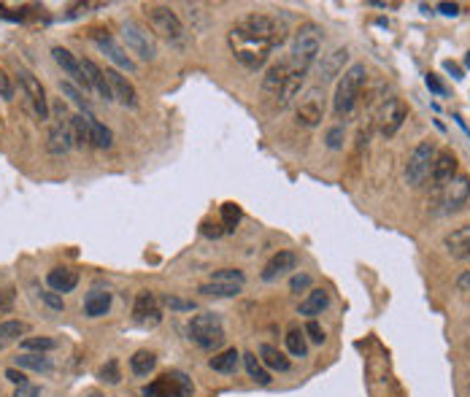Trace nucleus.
Masks as SVG:
<instances>
[{
  "label": "nucleus",
  "mask_w": 470,
  "mask_h": 397,
  "mask_svg": "<svg viewBox=\"0 0 470 397\" xmlns=\"http://www.w3.org/2000/svg\"><path fill=\"white\" fill-rule=\"evenodd\" d=\"M230 52L249 70H260L270 60V52L284 43V27L267 14H246L227 33Z\"/></svg>",
  "instance_id": "nucleus-1"
},
{
  "label": "nucleus",
  "mask_w": 470,
  "mask_h": 397,
  "mask_svg": "<svg viewBox=\"0 0 470 397\" xmlns=\"http://www.w3.org/2000/svg\"><path fill=\"white\" fill-rule=\"evenodd\" d=\"M322 52V27L316 22H303L295 30V38L289 46V68L295 76H303L314 68V63L319 60Z\"/></svg>",
  "instance_id": "nucleus-2"
},
{
  "label": "nucleus",
  "mask_w": 470,
  "mask_h": 397,
  "mask_svg": "<svg viewBox=\"0 0 470 397\" xmlns=\"http://www.w3.org/2000/svg\"><path fill=\"white\" fill-rule=\"evenodd\" d=\"M368 84V68L365 65H348L341 76V82L335 87V98H332V114L335 119H346L354 114V108L360 103V95Z\"/></svg>",
  "instance_id": "nucleus-3"
},
{
  "label": "nucleus",
  "mask_w": 470,
  "mask_h": 397,
  "mask_svg": "<svg viewBox=\"0 0 470 397\" xmlns=\"http://www.w3.org/2000/svg\"><path fill=\"white\" fill-rule=\"evenodd\" d=\"M189 340L198 343L205 352H216L225 343V327H222V316L219 314H198L189 319L186 324Z\"/></svg>",
  "instance_id": "nucleus-4"
},
{
  "label": "nucleus",
  "mask_w": 470,
  "mask_h": 397,
  "mask_svg": "<svg viewBox=\"0 0 470 397\" xmlns=\"http://www.w3.org/2000/svg\"><path fill=\"white\" fill-rule=\"evenodd\" d=\"M146 20L152 24V30L157 36H163L165 41L170 43H182L186 38V30H184V22L179 20V14L170 8V6H146Z\"/></svg>",
  "instance_id": "nucleus-5"
},
{
  "label": "nucleus",
  "mask_w": 470,
  "mask_h": 397,
  "mask_svg": "<svg viewBox=\"0 0 470 397\" xmlns=\"http://www.w3.org/2000/svg\"><path fill=\"white\" fill-rule=\"evenodd\" d=\"M435 154H438V149H435L432 141H422V144H416V149L411 151L409 160H406V170H403V176H406V184H409V187L416 189V187H422V184L427 181Z\"/></svg>",
  "instance_id": "nucleus-6"
},
{
  "label": "nucleus",
  "mask_w": 470,
  "mask_h": 397,
  "mask_svg": "<svg viewBox=\"0 0 470 397\" xmlns=\"http://www.w3.org/2000/svg\"><path fill=\"white\" fill-rule=\"evenodd\" d=\"M122 41L127 43V49H130L133 54H138V57L146 60V63L157 60V54H160V46H157L154 33H149V27H143L141 22H133V20L124 22Z\"/></svg>",
  "instance_id": "nucleus-7"
},
{
  "label": "nucleus",
  "mask_w": 470,
  "mask_h": 397,
  "mask_svg": "<svg viewBox=\"0 0 470 397\" xmlns=\"http://www.w3.org/2000/svg\"><path fill=\"white\" fill-rule=\"evenodd\" d=\"M143 397H192V381L179 370H170L143 387Z\"/></svg>",
  "instance_id": "nucleus-8"
},
{
  "label": "nucleus",
  "mask_w": 470,
  "mask_h": 397,
  "mask_svg": "<svg viewBox=\"0 0 470 397\" xmlns=\"http://www.w3.org/2000/svg\"><path fill=\"white\" fill-rule=\"evenodd\" d=\"M295 117H298V125L300 127L322 125V119H325V89H322V84H319V87H311L306 95L300 98Z\"/></svg>",
  "instance_id": "nucleus-9"
},
{
  "label": "nucleus",
  "mask_w": 470,
  "mask_h": 397,
  "mask_svg": "<svg viewBox=\"0 0 470 397\" xmlns=\"http://www.w3.org/2000/svg\"><path fill=\"white\" fill-rule=\"evenodd\" d=\"M54 125L49 130V144L46 149L52 151V154H65L68 149L73 147V133H71V117H68V111H65V103L57 100L54 103Z\"/></svg>",
  "instance_id": "nucleus-10"
},
{
  "label": "nucleus",
  "mask_w": 470,
  "mask_h": 397,
  "mask_svg": "<svg viewBox=\"0 0 470 397\" xmlns=\"http://www.w3.org/2000/svg\"><path fill=\"white\" fill-rule=\"evenodd\" d=\"M470 200V176L468 173H457L446 187L441 189V214H457L468 206Z\"/></svg>",
  "instance_id": "nucleus-11"
},
{
  "label": "nucleus",
  "mask_w": 470,
  "mask_h": 397,
  "mask_svg": "<svg viewBox=\"0 0 470 397\" xmlns=\"http://www.w3.org/2000/svg\"><path fill=\"white\" fill-rule=\"evenodd\" d=\"M406 117H409V108L406 103L400 100V98H387L384 105L379 108V114H376V125H379V133L384 135V138H392L403 122H406Z\"/></svg>",
  "instance_id": "nucleus-12"
},
{
  "label": "nucleus",
  "mask_w": 470,
  "mask_h": 397,
  "mask_svg": "<svg viewBox=\"0 0 470 397\" xmlns=\"http://www.w3.org/2000/svg\"><path fill=\"white\" fill-rule=\"evenodd\" d=\"M20 84L22 89H24V95H27V100H30V105H33V111H36V117L38 119H49V98H46V89L41 87V82L30 70L20 68Z\"/></svg>",
  "instance_id": "nucleus-13"
},
{
  "label": "nucleus",
  "mask_w": 470,
  "mask_h": 397,
  "mask_svg": "<svg viewBox=\"0 0 470 397\" xmlns=\"http://www.w3.org/2000/svg\"><path fill=\"white\" fill-rule=\"evenodd\" d=\"M457 173H460L457 154H454V151H449V149L438 151V154H435V160H432V170H429V181H432V187L443 189L451 181V179L457 176Z\"/></svg>",
  "instance_id": "nucleus-14"
},
{
  "label": "nucleus",
  "mask_w": 470,
  "mask_h": 397,
  "mask_svg": "<svg viewBox=\"0 0 470 397\" xmlns=\"http://www.w3.org/2000/svg\"><path fill=\"white\" fill-rule=\"evenodd\" d=\"M92 41L98 43V49H101L103 54H105L111 63L117 65V68H122V70H127V73H133V70H135V63L130 60V54H127V52H124L122 46L114 41L108 33L95 30V33H92Z\"/></svg>",
  "instance_id": "nucleus-15"
},
{
  "label": "nucleus",
  "mask_w": 470,
  "mask_h": 397,
  "mask_svg": "<svg viewBox=\"0 0 470 397\" xmlns=\"http://www.w3.org/2000/svg\"><path fill=\"white\" fill-rule=\"evenodd\" d=\"M133 316L135 322L143 327H154L163 322V311H160V300L154 297V292H141L135 297V306H133Z\"/></svg>",
  "instance_id": "nucleus-16"
},
{
  "label": "nucleus",
  "mask_w": 470,
  "mask_h": 397,
  "mask_svg": "<svg viewBox=\"0 0 470 397\" xmlns=\"http://www.w3.org/2000/svg\"><path fill=\"white\" fill-rule=\"evenodd\" d=\"M103 73H105V82H108V87H111V95H114L119 103L127 105V108H135V105H138V92H135V87L127 82L117 68H105Z\"/></svg>",
  "instance_id": "nucleus-17"
},
{
  "label": "nucleus",
  "mask_w": 470,
  "mask_h": 397,
  "mask_svg": "<svg viewBox=\"0 0 470 397\" xmlns=\"http://www.w3.org/2000/svg\"><path fill=\"white\" fill-rule=\"evenodd\" d=\"M82 76H84V84H87V89H92L95 95H101L103 100L108 103V100H114V95H111V87L105 82V73H103V68H98V63H92V60H82Z\"/></svg>",
  "instance_id": "nucleus-18"
},
{
  "label": "nucleus",
  "mask_w": 470,
  "mask_h": 397,
  "mask_svg": "<svg viewBox=\"0 0 470 397\" xmlns=\"http://www.w3.org/2000/svg\"><path fill=\"white\" fill-rule=\"evenodd\" d=\"M289 76H292L289 60L273 63L270 68H267L265 76H263V92H265V95H273V98H279V95L284 92V87H286V82H289Z\"/></svg>",
  "instance_id": "nucleus-19"
},
{
  "label": "nucleus",
  "mask_w": 470,
  "mask_h": 397,
  "mask_svg": "<svg viewBox=\"0 0 470 397\" xmlns=\"http://www.w3.org/2000/svg\"><path fill=\"white\" fill-rule=\"evenodd\" d=\"M295 268H298V254H295V251H289V249L276 251V254L267 260L265 268H263V281H276L279 276L295 271Z\"/></svg>",
  "instance_id": "nucleus-20"
},
{
  "label": "nucleus",
  "mask_w": 470,
  "mask_h": 397,
  "mask_svg": "<svg viewBox=\"0 0 470 397\" xmlns=\"http://www.w3.org/2000/svg\"><path fill=\"white\" fill-rule=\"evenodd\" d=\"M348 63V49L346 46H338V49H332L330 54L322 57V63H319V82H332L335 76H344V65Z\"/></svg>",
  "instance_id": "nucleus-21"
},
{
  "label": "nucleus",
  "mask_w": 470,
  "mask_h": 397,
  "mask_svg": "<svg viewBox=\"0 0 470 397\" xmlns=\"http://www.w3.org/2000/svg\"><path fill=\"white\" fill-rule=\"evenodd\" d=\"M443 249L449 254L451 260H468L470 251V225H462L457 230H451L446 238H443Z\"/></svg>",
  "instance_id": "nucleus-22"
},
{
  "label": "nucleus",
  "mask_w": 470,
  "mask_h": 397,
  "mask_svg": "<svg viewBox=\"0 0 470 397\" xmlns=\"http://www.w3.org/2000/svg\"><path fill=\"white\" fill-rule=\"evenodd\" d=\"M46 284H49L52 292L68 294L76 290V284H79V273L73 271V268H54V271H49V276H46Z\"/></svg>",
  "instance_id": "nucleus-23"
},
{
  "label": "nucleus",
  "mask_w": 470,
  "mask_h": 397,
  "mask_svg": "<svg viewBox=\"0 0 470 397\" xmlns=\"http://www.w3.org/2000/svg\"><path fill=\"white\" fill-rule=\"evenodd\" d=\"M330 308V292L328 290H311L308 297L300 303V308H298V314L308 316V319H314V316L325 314Z\"/></svg>",
  "instance_id": "nucleus-24"
},
{
  "label": "nucleus",
  "mask_w": 470,
  "mask_h": 397,
  "mask_svg": "<svg viewBox=\"0 0 470 397\" xmlns=\"http://www.w3.org/2000/svg\"><path fill=\"white\" fill-rule=\"evenodd\" d=\"M52 57H54V63L60 65L62 70H65V73H68V76H71L73 82L82 84L84 89H87V84H84V76H82V65H79V60H76V57H73V54H71L68 49H62V46H54V49H52Z\"/></svg>",
  "instance_id": "nucleus-25"
},
{
  "label": "nucleus",
  "mask_w": 470,
  "mask_h": 397,
  "mask_svg": "<svg viewBox=\"0 0 470 397\" xmlns=\"http://www.w3.org/2000/svg\"><path fill=\"white\" fill-rule=\"evenodd\" d=\"M111 311V292H103V290H92L84 300V314L89 319H98V316H105Z\"/></svg>",
  "instance_id": "nucleus-26"
},
{
  "label": "nucleus",
  "mask_w": 470,
  "mask_h": 397,
  "mask_svg": "<svg viewBox=\"0 0 470 397\" xmlns=\"http://www.w3.org/2000/svg\"><path fill=\"white\" fill-rule=\"evenodd\" d=\"M260 362L265 365V368H270V370H279V373H286L292 365H289V359H286L276 346H270V343H263L260 346Z\"/></svg>",
  "instance_id": "nucleus-27"
},
{
  "label": "nucleus",
  "mask_w": 470,
  "mask_h": 397,
  "mask_svg": "<svg viewBox=\"0 0 470 397\" xmlns=\"http://www.w3.org/2000/svg\"><path fill=\"white\" fill-rule=\"evenodd\" d=\"M14 365L20 368V370H36V373H49L52 370V359L43 354H30V352H24L14 359Z\"/></svg>",
  "instance_id": "nucleus-28"
},
{
  "label": "nucleus",
  "mask_w": 470,
  "mask_h": 397,
  "mask_svg": "<svg viewBox=\"0 0 470 397\" xmlns=\"http://www.w3.org/2000/svg\"><path fill=\"white\" fill-rule=\"evenodd\" d=\"M30 330L27 327V322H20V319H6V322H0V352L11 343V340H17L20 335H24Z\"/></svg>",
  "instance_id": "nucleus-29"
},
{
  "label": "nucleus",
  "mask_w": 470,
  "mask_h": 397,
  "mask_svg": "<svg viewBox=\"0 0 470 397\" xmlns=\"http://www.w3.org/2000/svg\"><path fill=\"white\" fill-rule=\"evenodd\" d=\"M154 368H157V354H154V352L141 349V352H135V354L130 357V370H133L135 376H149Z\"/></svg>",
  "instance_id": "nucleus-30"
},
{
  "label": "nucleus",
  "mask_w": 470,
  "mask_h": 397,
  "mask_svg": "<svg viewBox=\"0 0 470 397\" xmlns=\"http://www.w3.org/2000/svg\"><path fill=\"white\" fill-rule=\"evenodd\" d=\"M238 359H241V354H238L235 349H227L222 354L211 357L208 365H211V370H216V373H235V370H238Z\"/></svg>",
  "instance_id": "nucleus-31"
},
{
  "label": "nucleus",
  "mask_w": 470,
  "mask_h": 397,
  "mask_svg": "<svg viewBox=\"0 0 470 397\" xmlns=\"http://www.w3.org/2000/svg\"><path fill=\"white\" fill-rule=\"evenodd\" d=\"M71 133H73V144L79 149L89 147V114H73L71 117Z\"/></svg>",
  "instance_id": "nucleus-32"
},
{
  "label": "nucleus",
  "mask_w": 470,
  "mask_h": 397,
  "mask_svg": "<svg viewBox=\"0 0 470 397\" xmlns=\"http://www.w3.org/2000/svg\"><path fill=\"white\" fill-rule=\"evenodd\" d=\"M244 284H216V281H205L198 287V292L205 294V297H235L241 294Z\"/></svg>",
  "instance_id": "nucleus-33"
},
{
  "label": "nucleus",
  "mask_w": 470,
  "mask_h": 397,
  "mask_svg": "<svg viewBox=\"0 0 470 397\" xmlns=\"http://www.w3.org/2000/svg\"><path fill=\"white\" fill-rule=\"evenodd\" d=\"M244 357V365H246V373H249V378L251 381H257L260 387H267L273 378H270V373L265 370V365L257 359V354H241Z\"/></svg>",
  "instance_id": "nucleus-34"
},
{
  "label": "nucleus",
  "mask_w": 470,
  "mask_h": 397,
  "mask_svg": "<svg viewBox=\"0 0 470 397\" xmlns=\"http://www.w3.org/2000/svg\"><path fill=\"white\" fill-rule=\"evenodd\" d=\"M89 144L98 149H108L114 144V135L105 125H101L95 117H89Z\"/></svg>",
  "instance_id": "nucleus-35"
},
{
  "label": "nucleus",
  "mask_w": 470,
  "mask_h": 397,
  "mask_svg": "<svg viewBox=\"0 0 470 397\" xmlns=\"http://www.w3.org/2000/svg\"><path fill=\"white\" fill-rule=\"evenodd\" d=\"M22 352H30V354H43V352H52L57 349V340L54 338H46V335H36V338H22L20 340Z\"/></svg>",
  "instance_id": "nucleus-36"
},
{
  "label": "nucleus",
  "mask_w": 470,
  "mask_h": 397,
  "mask_svg": "<svg viewBox=\"0 0 470 397\" xmlns=\"http://www.w3.org/2000/svg\"><path fill=\"white\" fill-rule=\"evenodd\" d=\"M286 340V349H289V354L292 357H308V343H306V333L300 330V327H292L289 333L284 335Z\"/></svg>",
  "instance_id": "nucleus-37"
},
{
  "label": "nucleus",
  "mask_w": 470,
  "mask_h": 397,
  "mask_svg": "<svg viewBox=\"0 0 470 397\" xmlns=\"http://www.w3.org/2000/svg\"><path fill=\"white\" fill-rule=\"evenodd\" d=\"M241 206L238 203H225L222 206V227H225V232H233L238 225H241Z\"/></svg>",
  "instance_id": "nucleus-38"
},
{
  "label": "nucleus",
  "mask_w": 470,
  "mask_h": 397,
  "mask_svg": "<svg viewBox=\"0 0 470 397\" xmlns=\"http://www.w3.org/2000/svg\"><path fill=\"white\" fill-rule=\"evenodd\" d=\"M208 281H216V284H244L246 273L238 271V268H222V271L211 273Z\"/></svg>",
  "instance_id": "nucleus-39"
},
{
  "label": "nucleus",
  "mask_w": 470,
  "mask_h": 397,
  "mask_svg": "<svg viewBox=\"0 0 470 397\" xmlns=\"http://www.w3.org/2000/svg\"><path fill=\"white\" fill-rule=\"evenodd\" d=\"M98 378H101L103 384H119V381H122V373H119V362H117V359H108L101 370H98Z\"/></svg>",
  "instance_id": "nucleus-40"
},
{
  "label": "nucleus",
  "mask_w": 470,
  "mask_h": 397,
  "mask_svg": "<svg viewBox=\"0 0 470 397\" xmlns=\"http://www.w3.org/2000/svg\"><path fill=\"white\" fill-rule=\"evenodd\" d=\"M344 138H346L344 125H332L328 133H325V144H328V149H332V151H338V149L344 147Z\"/></svg>",
  "instance_id": "nucleus-41"
},
{
  "label": "nucleus",
  "mask_w": 470,
  "mask_h": 397,
  "mask_svg": "<svg viewBox=\"0 0 470 397\" xmlns=\"http://www.w3.org/2000/svg\"><path fill=\"white\" fill-rule=\"evenodd\" d=\"M311 284H314V278H311L308 273H295V276L289 278V292H295V294L306 292Z\"/></svg>",
  "instance_id": "nucleus-42"
},
{
  "label": "nucleus",
  "mask_w": 470,
  "mask_h": 397,
  "mask_svg": "<svg viewBox=\"0 0 470 397\" xmlns=\"http://www.w3.org/2000/svg\"><path fill=\"white\" fill-rule=\"evenodd\" d=\"M60 87H62V92H65V95H68V98H71L73 103L82 105L84 111H89V100L84 98V95H82V92H79V89H76V87H73V84H71V82H62Z\"/></svg>",
  "instance_id": "nucleus-43"
},
{
  "label": "nucleus",
  "mask_w": 470,
  "mask_h": 397,
  "mask_svg": "<svg viewBox=\"0 0 470 397\" xmlns=\"http://www.w3.org/2000/svg\"><path fill=\"white\" fill-rule=\"evenodd\" d=\"M163 303L170 311H195V303H192V300H182V297H173V294L163 297Z\"/></svg>",
  "instance_id": "nucleus-44"
},
{
  "label": "nucleus",
  "mask_w": 470,
  "mask_h": 397,
  "mask_svg": "<svg viewBox=\"0 0 470 397\" xmlns=\"http://www.w3.org/2000/svg\"><path fill=\"white\" fill-rule=\"evenodd\" d=\"M200 232H203L205 238H222V235H225V227H222L219 222H211V219H205L203 225H200Z\"/></svg>",
  "instance_id": "nucleus-45"
},
{
  "label": "nucleus",
  "mask_w": 470,
  "mask_h": 397,
  "mask_svg": "<svg viewBox=\"0 0 470 397\" xmlns=\"http://www.w3.org/2000/svg\"><path fill=\"white\" fill-rule=\"evenodd\" d=\"M425 84H427V89L432 92V95H438V98H446V87L438 82V76H435V73H427V76H425Z\"/></svg>",
  "instance_id": "nucleus-46"
},
{
  "label": "nucleus",
  "mask_w": 470,
  "mask_h": 397,
  "mask_svg": "<svg viewBox=\"0 0 470 397\" xmlns=\"http://www.w3.org/2000/svg\"><path fill=\"white\" fill-rule=\"evenodd\" d=\"M14 294H17L14 287H6V290L0 292V311H3V314L11 311V306H14Z\"/></svg>",
  "instance_id": "nucleus-47"
},
{
  "label": "nucleus",
  "mask_w": 470,
  "mask_h": 397,
  "mask_svg": "<svg viewBox=\"0 0 470 397\" xmlns=\"http://www.w3.org/2000/svg\"><path fill=\"white\" fill-rule=\"evenodd\" d=\"M41 300L52 308V311H62V308H65L62 294H57V292H41Z\"/></svg>",
  "instance_id": "nucleus-48"
},
{
  "label": "nucleus",
  "mask_w": 470,
  "mask_h": 397,
  "mask_svg": "<svg viewBox=\"0 0 470 397\" xmlns=\"http://www.w3.org/2000/svg\"><path fill=\"white\" fill-rule=\"evenodd\" d=\"M303 333H308V338H311L314 343H325V330H322V327H319V324H316L314 319L308 322L306 330H303Z\"/></svg>",
  "instance_id": "nucleus-49"
},
{
  "label": "nucleus",
  "mask_w": 470,
  "mask_h": 397,
  "mask_svg": "<svg viewBox=\"0 0 470 397\" xmlns=\"http://www.w3.org/2000/svg\"><path fill=\"white\" fill-rule=\"evenodd\" d=\"M6 378H8L11 384H17V387L27 384V376H24V370H20V368H8V370H6Z\"/></svg>",
  "instance_id": "nucleus-50"
},
{
  "label": "nucleus",
  "mask_w": 470,
  "mask_h": 397,
  "mask_svg": "<svg viewBox=\"0 0 470 397\" xmlns=\"http://www.w3.org/2000/svg\"><path fill=\"white\" fill-rule=\"evenodd\" d=\"M14 397H41V389H38V387H30V384H22V387H17Z\"/></svg>",
  "instance_id": "nucleus-51"
},
{
  "label": "nucleus",
  "mask_w": 470,
  "mask_h": 397,
  "mask_svg": "<svg viewBox=\"0 0 470 397\" xmlns=\"http://www.w3.org/2000/svg\"><path fill=\"white\" fill-rule=\"evenodd\" d=\"M14 95V87H11V79L0 70V98H11Z\"/></svg>",
  "instance_id": "nucleus-52"
},
{
  "label": "nucleus",
  "mask_w": 470,
  "mask_h": 397,
  "mask_svg": "<svg viewBox=\"0 0 470 397\" xmlns=\"http://www.w3.org/2000/svg\"><path fill=\"white\" fill-rule=\"evenodd\" d=\"M438 11H441L443 17H457V14H460V6H457V3H441Z\"/></svg>",
  "instance_id": "nucleus-53"
},
{
  "label": "nucleus",
  "mask_w": 470,
  "mask_h": 397,
  "mask_svg": "<svg viewBox=\"0 0 470 397\" xmlns=\"http://www.w3.org/2000/svg\"><path fill=\"white\" fill-rule=\"evenodd\" d=\"M457 290H460V292H470V271L460 273V278H457Z\"/></svg>",
  "instance_id": "nucleus-54"
},
{
  "label": "nucleus",
  "mask_w": 470,
  "mask_h": 397,
  "mask_svg": "<svg viewBox=\"0 0 470 397\" xmlns=\"http://www.w3.org/2000/svg\"><path fill=\"white\" fill-rule=\"evenodd\" d=\"M443 68H446V70H449L451 76H454V79H457V82H460V79H462V68H460V65H457V63H451V60H446V63H443Z\"/></svg>",
  "instance_id": "nucleus-55"
},
{
  "label": "nucleus",
  "mask_w": 470,
  "mask_h": 397,
  "mask_svg": "<svg viewBox=\"0 0 470 397\" xmlns=\"http://www.w3.org/2000/svg\"><path fill=\"white\" fill-rule=\"evenodd\" d=\"M465 65H468V68H470V52H468V54H465Z\"/></svg>",
  "instance_id": "nucleus-56"
},
{
  "label": "nucleus",
  "mask_w": 470,
  "mask_h": 397,
  "mask_svg": "<svg viewBox=\"0 0 470 397\" xmlns=\"http://www.w3.org/2000/svg\"><path fill=\"white\" fill-rule=\"evenodd\" d=\"M87 397H101V395H95V392H92V395H87Z\"/></svg>",
  "instance_id": "nucleus-57"
},
{
  "label": "nucleus",
  "mask_w": 470,
  "mask_h": 397,
  "mask_svg": "<svg viewBox=\"0 0 470 397\" xmlns=\"http://www.w3.org/2000/svg\"><path fill=\"white\" fill-rule=\"evenodd\" d=\"M468 262H470V251H468Z\"/></svg>",
  "instance_id": "nucleus-58"
},
{
  "label": "nucleus",
  "mask_w": 470,
  "mask_h": 397,
  "mask_svg": "<svg viewBox=\"0 0 470 397\" xmlns=\"http://www.w3.org/2000/svg\"><path fill=\"white\" fill-rule=\"evenodd\" d=\"M468 349H470V340H468Z\"/></svg>",
  "instance_id": "nucleus-59"
}]
</instances>
